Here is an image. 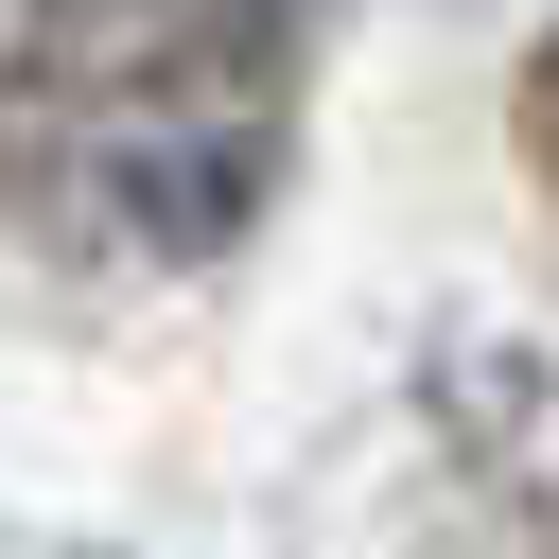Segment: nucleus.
Listing matches in <instances>:
<instances>
[{
	"label": "nucleus",
	"mask_w": 559,
	"mask_h": 559,
	"mask_svg": "<svg viewBox=\"0 0 559 559\" xmlns=\"http://www.w3.org/2000/svg\"><path fill=\"white\" fill-rule=\"evenodd\" d=\"M524 140H542V175H559V52L524 70Z\"/></svg>",
	"instance_id": "f03ea898"
},
{
	"label": "nucleus",
	"mask_w": 559,
	"mask_h": 559,
	"mask_svg": "<svg viewBox=\"0 0 559 559\" xmlns=\"http://www.w3.org/2000/svg\"><path fill=\"white\" fill-rule=\"evenodd\" d=\"M297 140L280 0H0V210L70 262H210Z\"/></svg>",
	"instance_id": "f257e3e1"
}]
</instances>
